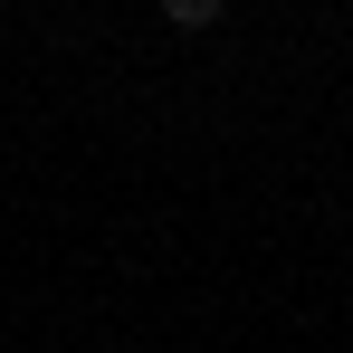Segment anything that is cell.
Wrapping results in <instances>:
<instances>
[{
  "instance_id": "1",
  "label": "cell",
  "mask_w": 353,
  "mask_h": 353,
  "mask_svg": "<svg viewBox=\"0 0 353 353\" xmlns=\"http://www.w3.org/2000/svg\"><path fill=\"white\" fill-rule=\"evenodd\" d=\"M172 29H220V0H172Z\"/></svg>"
}]
</instances>
